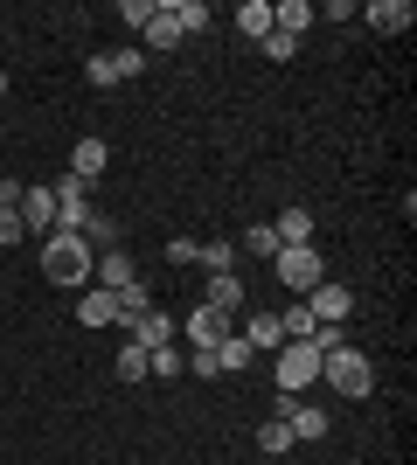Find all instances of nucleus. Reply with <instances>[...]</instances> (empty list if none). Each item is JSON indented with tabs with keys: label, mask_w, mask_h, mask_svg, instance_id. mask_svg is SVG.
<instances>
[{
	"label": "nucleus",
	"mask_w": 417,
	"mask_h": 465,
	"mask_svg": "<svg viewBox=\"0 0 417 465\" xmlns=\"http://www.w3.org/2000/svg\"><path fill=\"white\" fill-rule=\"evenodd\" d=\"M355 21H369L376 35H403V28L417 21V7L411 0H369V7H355Z\"/></svg>",
	"instance_id": "nucleus-10"
},
{
	"label": "nucleus",
	"mask_w": 417,
	"mask_h": 465,
	"mask_svg": "<svg viewBox=\"0 0 417 465\" xmlns=\"http://www.w3.org/2000/svg\"><path fill=\"white\" fill-rule=\"evenodd\" d=\"M91 264H98V251L84 243V236H42V278L63 292H84L91 285Z\"/></svg>",
	"instance_id": "nucleus-1"
},
{
	"label": "nucleus",
	"mask_w": 417,
	"mask_h": 465,
	"mask_svg": "<svg viewBox=\"0 0 417 465\" xmlns=\"http://www.w3.org/2000/svg\"><path fill=\"white\" fill-rule=\"evenodd\" d=\"M21 236H28V230H21V215L0 209V251H7V243H21Z\"/></svg>",
	"instance_id": "nucleus-33"
},
{
	"label": "nucleus",
	"mask_w": 417,
	"mask_h": 465,
	"mask_svg": "<svg viewBox=\"0 0 417 465\" xmlns=\"http://www.w3.org/2000/svg\"><path fill=\"white\" fill-rule=\"evenodd\" d=\"M154 15H160V0H119V21H125V28H146Z\"/></svg>",
	"instance_id": "nucleus-30"
},
{
	"label": "nucleus",
	"mask_w": 417,
	"mask_h": 465,
	"mask_svg": "<svg viewBox=\"0 0 417 465\" xmlns=\"http://www.w3.org/2000/svg\"><path fill=\"white\" fill-rule=\"evenodd\" d=\"M237 28L251 42H264V35H272V0H243V7H237Z\"/></svg>",
	"instance_id": "nucleus-23"
},
{
	"label": "nucleus",
	"mask_w": 417,
	"mask_h": 465,
	"mask_svg": "<svg viewBox=\"0 0 417 465\" xmlns=\"http://www.w3.org/2000/svg\"><path fill=\"white\" fill-rule=\"evenodd\" d=\"M84 223H91V181L63 174L56 181V236H84Z\"/></svg>",
	"instance_id": "nucleus-5"
},
{
	"label": "nucleus",
	"mask_w": 417,
	"mask_h": 465,
	"mask_svg": "<svg viewBox=\"0 0 417 465\" xmlns=\"http://www.w3.org/2000/svg\"><path fill=\"white\" fill-rule=\"evenodd\" d=\"M313 230H320V223H313V209H299V202H293V209H285V215L272 223V236H278V243H313Z\"/></svg>",
	"instance_id": "nucleus-19"
},
{
	"label": "nucleus",
	"mask_w": 417,
	"mask_h": 465,
	"mask_svg": "<svg viewBox=\"0 0 417 465\" xmlns=\"http://www.w3.org/2000/svg\"><path fill=\"white\" fill-rule=\"evenodd\" d=\"M125 341H139V348H167V341H174V320H167L160 306H146V312L125 320Z\"/></svg>",
	"instance_id": "nucleus-15"
},
{
	"label": "nucleus",
	"mask_w": 417,
	"mask_h": 465,
	"mask_svg": "<svg viewBox=\"0 0 417 465\" xmlns=\"http://www.w3.org/2000/svg\"><path fill=\"white\" fill-rule=\"evenodd\" d=\"M112 70H119V84H133L139 70H146V56H139V49H112Z\"/></svg>",
	"instance_id": "nucleus-32"
},
{
	"label": "nucleus",
	"mask_w": 417,
	"mask_h": 465,
	"mask_svg": "<svg viewBox=\"0 0 417 465\" xmlns=\"http://www.w3.org/2000/svg\"><path fill=\"white\" fill-rule=\"evenodd\" d=\"M223 333H230V312H216V306H195L188 320L174 327V341H188V348H216Z\"/></svg>",
	"instance_id": "nucleus-9"
},
{
	"label": "nucleus",
	"mask_w": 417,
	"mask_h": 465,
	"mask_svg": "<svg viewBox=\"0 0 417 465\" xmlns=\"http://www.w3.org/2000/svg\"><path fill=\"white\" fill-rule=\"evenodd\" d=\"M258 49H264L272 63H293V56H299V42H293V35H278V28H272V35L258 42Z\"/></svg>",
	"instance_id": "nucleus-31"
},
{
	"label": "nucleus",
	"mask_w": 417,
	"mask_h": 465,
	"mask_svg": "<svg viewBox=\"0 0 417 465\" xmlns=\"http://www.w3.org/2000/svg\"><path fill=\"white\" fill-rule=\"evenodd\" d=\"M15 215H21V230L35 236H56V188H21V202H15Z\"/></svg>",
	"instance_id": "nucleus-8"
},
{
	"label": "nucleus",
	"mask_w": 417,
	"mask_h": 465,
	"mask_svg": "<svg viewBox=\"0 0 417 465\" xmlns=\"http://www.w3.org/2000/svg\"><path fill=\"white\" fill-rule=\"evenodd\" d=\"M243 341H251V354H278V348H285L278 312H251V320H243Z\"/></svg>",
	"instance_id": "nucleus-17"
},
{
	"label": "nucleus",
	"mask_w": 417,
	"mask_h": 465,
	"mask_svg": "<svg viewBox=\"0 0 417 465\" xmlns=\"http://www.w3.org/2000/svg\"><path fill=\"white\" fill-rule=\"evenodd\" d=\"M167 264H174V272H181V264H195V243H188V236H174V243H167Z\"/></svg>",
	"instance_id": "nucleus-35"
},
{
	"label": "nucleus",
	"mask_w": 417,
	"mask_h": 465,
	"mask_svg": "<svg viewBox=\"0 0 417 465\" xmlns=\"http://www.w3.org/2000/svg\"><path fill=\"white\" fill-rule=\"evenodd\" d=\"M202 306H216V312H237V306H243V278H237V272H216L209 285H202Z\"/></svg>",
	"instance_id": "nucleus-18"
},
{
	"label": "nucleus",
	"mask_w": 417,
	"mask_h": 465,
	"mask_svg": "<svg viewBox=\"0 0 417 465\" xmlns=\"http://www.w3.org/2000/svg\"><path fill=\"white\" fill-rule=\"evenodd\" d=\"M313 21H320V15H313V0H272V28H278V35H293V42H299Z\"/></svg>",
	"instance_id": "nucleus-16"
},
{
	"label": "nucleus",
	"mask_w": 417,
	"mask_h": 465,
	"mask_svg": "<svg viewBox=\"0 0 417 465\" xmlns=\"http://www.w3.org/2000/svg\"><path fill=\"white\" fill-rule=\"evenodd\" d=\"M139 375H146V348L125 341V348H119V382H139Z\"/></svg>",
	"instance_id": "nucleus-29"
},
{
	"label": "nucleus",
	"mask_w": 417,
	"mask_h": 465,
	"mask_svg": "<svg viewBox=\"0 0 417 465\" xmlns=\"http://www.w3.org/2000/svg\"><path fill=\"white\" fill-rule=\"evenodd\" d=\"M320 382L334 389L341 403H362V396H376V369H369V354H362V348H334V354H320Z\"/></svg>",
	"instance_id": "nucleus-2"
},
{
	"label": "nucleus",
	"mask_w": 417,
	"mask_h": 465,
	"mask_svg": "<svg viewBox=\"0 0 417 465\" xmlns=\"http://www.w3.org/2000/svg\"><path fill=\"white\" fill-rule=\"evenodd\" d=\"M258 451H272V459H285V451H293V430H285V417H272V424L258 430Z\"/></svg>",
	"instance_id": "nucleus-27"
},
{
	"label": "nucleus",
	"mask_w": 417,
	"mask_h": 465,
	"mask_svg": "<svg viewBox=\"0 0 417 465\" xmlns=\"http://www.w3.org/2000/svg\"><path fill=\"white\" fill-rule=\"evenodd\" d=\"M104 167H112V146H104L98 133H84L77 146H70V174H77V181H91V188H98V174H104Z\"/></svg>",
	"instance_id": "nucleus-13"
},
{
	"label": "nucleus",
	"mask_w": 417,
	"mask_h": 465,
	"mask_svg": "<svg viewBox=\"0 0 417 465\" xmlns=\"http://www.w3.org/2000/svg\"><path fill=\"white\" fill-rule=\"evenodd\" d=\"M146 375H154V382H181V341H167V348H146Z\"/></svg>",
	"instance_id": "nucleus-21"
},
{
	"label": "nucleus",
	"mask_w": 417,
	"mask_h": 465,
	"mask_svg": "<svg viewBox=\"0 0 417 465\" xmlns=\"http://www.w3.org/2000/svg\"><path fill=\"white\" fill-rule=\"evenodd\" d=\"M278 417H285V430H293V445H320L327 430H334V417L327 410H313V403H299V396H278Z\"/></svg>",
	"instance_id": "nucleus-6"
},
{
	"label": "nucleus",
	"mask_w": 417,
	"mask_h": 465,
	"mask_svg": "<svg viewBox=\"0 0 417 465\" xmlns=\"http://www.w3.org/2000/svg\"><path fill=\"white\" fill-rule=\"evenodd\" d=\"M306 312H313V320H327V327H348V312H355V292L341 285V278H320V285L306 292Z\"/></svg>",
	"instance_id": "nucleus-7"
},
{
	"label": "nucleus",
	"mask_w": 417,
	"mask_h": 465,
	"mask_svg": "<svg viewBox=\"0 0 417 465\" xmlns=\"http://www.w3.org/2000/svg\"><path fill=\"white\" fill-rule=\"evenodd\" d=\"M188 369H195L202 382H216V375H223V369H216V354H209V348H195V354H188Z\"/></svg>",
	"instance_id": "nucleus-34"
},
{
	"label": "nucleus",
	"mask_w": 417,
	"mask_h": 465,
	"mask_svg": "<svg viewBox=\"0 0 417 465\" xmlns=\"http://www.w3.org/2000/svg\"><path fill=\"white\" fill-rule=\"evenodd\" d=\"M209 354H216V369H223V375H243V369H251V341H243L237 327L223 333V341H216V348H209Z\"/></svg>",
	"instance_id": "nucleus-20"
},
{
	"label": "nucleus",
	"mask_w": 417,
	"mask_h": 465,
	"mask_svg": "<svg viewBox=\"0 0 417 465\" xmlns=\"http://www.w3.org/2000/svg\"><path fill=\"white\" fill-rule=\"evenodd\" d=\"M77 320H84V327H119V292L84 285V292H77Z\"/></svg>",
	"instance_id": "nucleus-14"
},
{
	"label": "nucleus",
	"mask_w": 417,
	"mask_h": 465,
	"mask_svg": "<svg viewBox=\"0 0 417 465\" xmlns=\"http://www.w3.org/2000/svg\"><path fill=\"white\" fill-rule=\"evenodd\" d=\"M133 278H139L133 251H119V243H112V251H98V264H91V285H104V292H125Z\"/></svg>",
	"instance_id": "nucleus-12"
},
{
	"label": "nucleus",
	"mask_w": 417,
	"mask_h": 465,
	"mask_svg": "<svg viewBox=\"0 0 417 465\" xmlns=\"http://www.w3.org/2000/svg\"><path fill=\"white\" fill-rule=\"evenodd\" d=\"M174 49H181V21L167 15V0H160V15L139 28V56H174Z\"/></svg>",
	"instance_id": "nucleus-11"
},
{
	"label": "nucleus",
	"mask_w": 417,
	"mask_h": 465,
	"mask_svg": "<svg viewBox=\"0 0 417 465\" xmlns=\"http://www.w3.org/2000/svg\"><path fill=\"white\" fill-rule=\"evenodd\" d=\"M272 272H278V285L293 292V299H306V292L327 278V257H320V243H278Z\"/></svg>",
	"instance_id": "nucleus-3"
},
{
	"label": "nucleus",
	"mask_w": 417,
	"mask_h": 465,
	"mask_svg": "<svg viewBox=\"0 0 417 465\" xmlns=\"http://www.w3.org/2000/svg\"><path fill=\"white\" fill-rule=\"evenodd\" d=\"M0 97H7V70H0Z\"/></svg>",
	"instance_id": "nucleus-36"
},
{
	"label": "nucleus",
	"mask_w": 417,
	"mask_h": 465,
	"mask_svg": "<svg viewBox=\"0 0 417 465\" xmlns=\"http://www.w3.org/2000/svg\"><path fill=\"white\" fill-rule=\"evenodd\" d=\"M237 251H251V257H278V236H272V223H251Z\"/></svg>",
	"instance_id": "nucleus-26"
},
{
	"label": "nucleus",
	"mask_w": 417,
	"mask_h": 465,
	"mask_svg": "<svg viewBox=\"0 0 417 465\" xmlns=\"http://www.w3.org/2000/svg\"><path fill=\"white\" fill-rule=\"evenodd\" d=\"M272 382H278V396H306V389L320 382V354L306 348V341H285V348L272 354Z\"/></svg>",
	"instance_id": "nucleus-4"
},
{
	"label": "nucleus",
	"mask_w": 417,
	"mask_h": 465,
	"mask_svg": "<svg viewBox=\"0 0 417 465\" xmlns=\"http://www.w3.org/2000/svg\"><path fill=\"white\" fill-rule=\"evenodd\" d=\"M195 264L209 278H216V272H237V243H195Z\"/></svg>",
	"instance_id": "nucleus-24"
},
{
	"label": "nucleus",
	"mask_w": 417,
	"mask_h": 465,
	"mask_svg": "<svg viewBox=\"0 0 417 465\" xmlns=\"http://www.w3.org/2000/svg\"><path fill=\"white\" fill-rule=\"evenodd\" d=\"M278 333H285V341H306V333H313V312H306V299H293V306L278 312Z\"/></svg>",
	"instance_id": "nucleus-25"
},
{
	"label": "nucleus",
	"mask_w": 417,
	"mask_h": 465,
	"mask_svg": "<svg viewBox=\"0 0 417 465\" xmlns=\"http://www.w3.org/2000/svg\"><path fill=\"white\" fill-rule=\"evenodd\" d=\"M167 15L181 21V35H202V28L216 21V15H209V0H167Z\"/></svg>",
	"instance_id": "nucleus-22"
},
{
	"label": "nucleus",
	"mask_w": 417,
	"mask_h": 465,
	"mask_svg": "<svg viewBox=\"0 0 417 465\" xmlns=\"http://www.w3.org/2000/svg\"><path fill=\"white\" fill-rule=\"evenodd\" d=\"M84 77L98 84V91H119V70H112V49H98V56L84 63Z\"/></svg>",
	"instance_id": "nucleus-28"
}]
</instances>
